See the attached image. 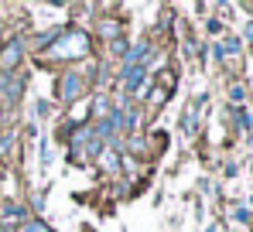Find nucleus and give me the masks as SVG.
I'll return each instance as SVG.
<instances>
[{
    "instance_id": "obj_1",
    "label": "nucleus",
    "mask_w": 253,
    "mask_h": 232,
    "mask_svg": "<svg viewBox=\"0 0 253 232\" xmlns=\"http://www.w3.org/2000/svg\"><path fill=\"white\" fill-rule=\"evenodd\" d=\"M89 35L85 31H79V28H65L62 35H58V41L48 48V55L51 58H58V62H72V58H85L89 55Z\"/></svg>"
},
{
    "instance_id": "obj_2",
    "label": "nucleus",
    "mask_w": 253,
    "mask_h": 232,
    "mask_svg": "<svg viewBox=\"0 0 253 232\" xmlns=\"http://www.w3.org/2000/svg\"><path fill=\"white\" fill-rule=\"evenodd\" d=\"M83 89H85V76L83 72H62V78L55 82V96H58L62 106H72V103L83 96Z\"/></svg>"
},
{
    "instance_id": "obj_3",
    "label": "nucleus",
    "mask_w": 253,
    "mask_h": 232,
    "mask_svg": "<svg viewBox=\"0 0 253 232\" xmlns=\"http://www.w3.org/2000/svg\"><path fill=\"white\" fill-rule=\"evenodd\" d=\"M24 82L21 72H0V103L3 106H17L24 99Z\"/></svg>"
},
{
    "instance_id": "obj_4",
    "label": "nucleus",
    "mask_w": 253,
    "mask_h": 232,
    "mask_svg": "<svg viewBox=\"0 0 253 232\" xmlns=\"http://www.w3.org/2000/svg\"><path fill=\"white\" fill-rule=\"evenodd\" d=\"M24 51H28V38L17 35L0 48V72H17V65L24 62Z\"/></svg>"
},
{
    "instance_id": "obj_5",
    "label": "nucleus",
    "mask_w": 253,
    "mask_h": 232,
    "mask_svg": "<svg viewBox=\"0 0 253 232\" xmlns=\"http://www.w3.org/2000/svg\"><path fill=\"white\" fill-rule=\"evenodd\" d=\"M120 82H124L126 96H137V92L144 89V82H147V65H137V69H124V72H120Z\"/></svg>"
},
{
    "instance_id": "obj_6",
    "label": "nucleus",
    "mask_w": 253,
    "mask_h": 232,
    "mask_svg": "<svg viewBox=\"0 0 253 232\" xmlns=\"http://www.w3.org/2000/svg\"><path fill=\"white\" fill-rule=\"evenodd\" d=\"M151 55H154V44H147V41H140V44L126 48V55H124V69H137V65H144V62H147Z\"/></svg>"
},
{
    "instance_id": "obj_7",
    "label": "nucleus",
    "mask_w": 253,
    "mask_h": 232,
    "mask_svg": "<svg viewBox=\"0 0 253 232\" xmlns=\"http://www.w3.org/2000/svg\"><path fill=\"white\" fill-rule=\"evenodd\" d=\"M31 215H28V208H21V205H14V201H7V205H0V222H14V226H24Z\"/></svg>"
},
{
    "instance_id": "obj_8",
    "label": "nucleus",
    "mask_w": 253,
    "mask_h": 232,
    "mask_svg": "<svg viewBox=\"0 0 253 232\" xmlns=\"http://www.w3.org/2000/svg\"><path fill=\"white\" fill-rule=\"evenodd\" d=\"M240 55V41H219L215 44V58L219 62H229V58H236Z\"/></svg>"
},
{
    "instance_id": "obj_9",
    "label": "nucleus",
    "mask_w": 253,
    "mask_h": 232,
    "mask_svg": "<svg viewBox=\"0 0 253 232\" xmlns=\"http://www.w3.org/2000/svg\"><path fill=\"white\" fill-rule=\"evenodd\" d=\"M3 232H55L51 226H44L42 219H28L24 226H17V229H3Z\"/></svg>"
},
{
    "instance_id": "obj_10",
    "label": "nucleus",
    "mask_w": 253,
    "mask_h": 232,
    "mask_svg": "<svg viewBox=\"0 0 253 232\" xmlns=\"http://www.w3.org/2000/svg\"><path fill=\"white\" fill-rule=\"evenodd\" d=\"M165 96H168V89H165V85H154V89H151V96H147L151 110H161V106H165Z\"/></svg>"
},
{
    "instance_id": "obj_11",
    "label": "nucleus",
    "mask_w": 253,
    "mask_h": 232,
    "mask_svg": "<svg viewBox=\"0 0 253 232\" xmlns=\"http://www.w3.org/2000/svg\"><path fill=\"white\" fill-rule=\"evenodd\" d=\"M99 154H103V167H106V171H117V167H120V160H117V151H113V147H106V151H99Z\"/></svg>"
},
{
    "instance_id": "obj_12",
    "label": "nucleus",
    "mask_w": 253,
    "mask_h": 232,
    "mask_svg": "<svg viewBox=\"0 0 253 232\" xmlns=\"http://www.w3.org/2000/svg\"><path fill=\"white\" fill-rule=\"evenodd\" d=\"M14 151V130H7V133H0V154L7 157Z\"/></svg>"
},
{
    "instance_id": "obj_13",
    "label": "nucleus",
    "mask_w": 253,
    "mask_h": 232,
    "mask_svg": "<svg viewBox=\"0 0 253 232\" xmlns=\"http://www.w3.org/2000/svg\"><path fill=\"white\" fill-rule=\"evenodd\" d=\"M110 51H113V55H117V58H124V55H126V41H124V38L110 41Z\"/></svg>"
},
{
    "instance_id": "obj_14",
    "label": "nucleus",
    "mask_w": 253,
    "mask_h": 232,
    "mask_svg": "<svg viewBox=\"0 0 253 232\" xmlns=\"http://www.w3.org/2000/svg\"><path fill=\"white\" fill-rule=\"evenodd\" d=\"M99 31H103V38H110V41H113V35L120 31V24H117V21H113V24H110V21H103V28H99Z\"/></svg>"
},
{
    "instance_id": "obj_15",
    "label": "nucleus",
    "mask_w": 253,
    "mask_h": 232,
    "mask_svg": "<svg viewBox=\"0 0 253 232\" xmlns=\"http://www.w3.org/2000/svg\"><path fill=\"white\" fill-rule=\"evenodd\" d=\"M0 130H3V113H0Z\"/></svg>"
}]
</instances>
